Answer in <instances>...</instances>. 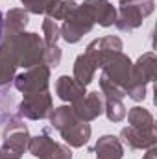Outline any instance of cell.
Here are the masks:
<instances>
[{
    "label": "cell",
    "mask_w": 157,
    "mask_h": 159,
    "mask_svg": "<svg viewBox=\"0 0 157 159\" xmlns=\"http://www.w3.org/2000/svg\"><path fill=\"white\" fill-rule=\"evenodd\" d=\"M2 30H4V17H2V11H0V41H2Z\"/></svg>",
    "instance_id": "6da1fadb"
}]
</instances>
